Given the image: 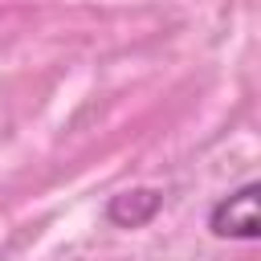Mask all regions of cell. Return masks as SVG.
Masks as SVG:
<instances>
[{"instance_id": "obj_1", "label": "cell", "mask_w": 261, "mask_h": 261, "mask_svg": "<svg viewBox=\"0 0 261 261\" xmlns=\"http://www.w3.org/2000/svg\"><path fill=\"white\" fill-rule=\"evenodd\" d=\"M208 228L212 237L257 241L261 237V184H245L232 196L216 200V208L208 212Z\"/></svg>"}, {"instance_id": "obj_2", "label": "cell", "mask_w": 261, "mask_h": 261, "mask_svg": "<svg viewBox=\"0 0 261 261\" xmlns=\"http://www.w3.org/2000/svg\"><path fill=\"white\" fill-rule=\"evenodd\" d=\"M163 208V192L159 188H126L118 196H110L106 204V220L118 224V228H143L159 216Z\"/></svg>"}]
</instances>
